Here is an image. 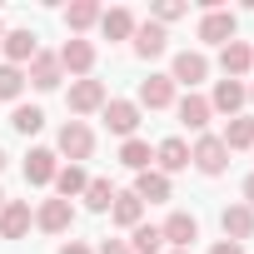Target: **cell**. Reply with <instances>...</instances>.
Returning a JSON list of instances; mask_svg holds the SVG:
<instances>
[{
	"label": "cell",
	"instance_id": "cell-26",
	"mask_svg": "<svg viewBox=\"0 0 254 254\" xmlns=\"http://www.w3.org/2000/svg\"><path fill=\"white\" fill-rule=\"evenodd\" d=\"M100 15H105V10L95 5V0H75V5H65V25H70L75 35H80V30H90Z\"/></svg>",
	"mask_w": 254,
	"mask_h": 254
},
{
	"label": "cell",
	"instance_id": "cell-5",
	"mask_svg": "<svg viewBox=\"0 0 254 254\" xmlns=\"http://www.w3.org/2000/svg\"><path fill=\"white\" fill-rule=\"evenodd\" d=\"M65 100H70V110H75V115H95V110H105V100H110V95H105V80H90V75H85V80H75V85H70V95H65Z\"/></svg>",
	"mask_w": 254,
	"mask_h": 254
},
{
	"label": "cell",
	"instance_id": "cell-22",
	"mask_svg": "<svg viewBox=\"0 0 254 254\" xmlns=\"http://www.w3.org/2000/svg\"><path fill=\"white\" fill-rule=\"evenodd\" d=\"M219 140H224V150H254V120L249 115H234Z\"/></svg>",
	"mask_w": 254,
	"mask_h": 254
},
{
	"label": "cell",
	"instance_id": "cell-31",
	"mask_svg": "<svg viewBox=\"0 0 254 254\" xmlns=\"http://www.w3.org/2000/svg\"><path fill=\"white\" fill-rule=\"evenodd\" d=\"M25 90V70L20 65H0V100H20Z\"/></svg>",
	"mask_w": 254,
	"mask_h": 254
},
{
	"label": "cell",
	"instance_id": "cell-13",
	"mask_svg": "<svg viewBox=\"0 0 254 254\" xmlns=\"http://www.w3.org/2000/svg\"><path fill=\"white\" fill-rule=\"evenodd\" d=\"M25 234H30V204L5 199V209H0V239H25Z\"/></svg>",
	"mask_w": 254,
	"mask_h": 254
},
{
	"label": "cell",
	"instance_id": "cell-23",
	"mask_svg": "<svg viewBox=\"0 0 254 254\" xmlns=\"http://www.w3.org/2000/svg\"><path fill=\"white\" fill-rule=\"evenodd\" d=\"M120 165L135 170V175H145V170L155 165V150H150L145 140H125V145H120Z\"/></svg>",
	"mask_w": 254,
	"mask_h": 254
},
{
	"label": "cell",
	"instance_id": "cell-28",
	"mask_svg": "<svg viewBox=\"0 0 254 254\" xmlns=\"http://www.w3.org/2000/svg\"><path fill=\"white\" fill-rule=\"evenodd\" d=\"M85 185H90V175H85L80 165H65V170H55V190H60V199H75V194H85Z\"/></svg>",
	"mask_w": 254,
	"mask_h": 254
},
{
	"label": "cell",
	"instance_id": "cell-12",
	"mask_svg": "<svg viewBox=\"0 0 254 254\" xmlns=\"http://www.w3.org/2000/svg\"><path fill=\"white\" fill-rule=\"evenodd\" d=\"M155 165H160V175H180V170H190V145H185L180 135L160 140V145H155Z\"/></svg>",
	"mask_w": 254,
	"mask_h": 254
},
{
	"label": "cell",
	"instance_id": "cell-40",
	"mask_svg": "<svg viewBox=\"0 0 254 254\" xmlns=\"http://www.w3.org/2000/svg\"><path fill=\"white\" fill-rule=\"evenodd\" d=\"M0 209H5V194H0Z\"/></svg>",
	"mask_w": 254,
	"mask_h": 254
},
{
	"label": "cell",
	"instance_id": "cell-3",
	"mask_svg": "<svg viewBox=\"0 0 254 254\" xmlns=\"http://www.w3.org/2000/svg\"><path fill=\"white\" fill-rule=\"evenodd\" d=\"M105 125H110V135L135 140V130H140V105H135V100H105Z\"/></svg>",
	"mask_w": 254,
	"mask_h": 254
},
{
	"label": "cell",
	"instance_id": "cell-1",
	"mask_svg": "<svg viewBox=\"0 0 254 254\" xmlns=\"http://www.w3.org/2000/svg\"><path fill=\"white\" fill-rule=\"evenodd\" d=\"M190 165H194L199 175H224V165H229L224 140H219V135H199V140H194V150H190Z\"/></svg>",
	"mask_w": 254,
	"mask_h": 254
},
{
	"label": "cell",
	"instance_id": "cell-4",
	"mask_svg": "<svg viewBox=\"0 0 254 254\" xmlns=\"http://www.w3.org/2000/svg\"><path fill=\"white\" fill-rule=\"evenodd\" d=\"M234 30H239L234 10H219V5H209V10H204V20H199V40H209V45H229V40H234Z\"/></svg>",
	"mask_w": 254,
	"mask_h": 254
},
{
	"label": "cell",
	"instance_id": "cell-30",
	"mask_svg": "<svg viewBox=\"0 0 254 254\" xmlns=\"http://www.w3.org/2000/svg\"><path fill=\"white\" fill-rule=\"evenodd\" d=\"M10 125H15L20 135H35L40 125H45V110H40V105H15V115H10Z\"/></svg>",
	"mask_w": 254,
	"mask_h": 254
},
{
	"label": "cell",
	"instance_id": "cell-20",
	"mask_svg": "<svg viewBox=\"0 0 254 254\" xmlns=\"http://www.w3.org/2000/svg\"><path fill=\"white\" fill-rule=\"evenodd\" d=\"M135 194H140V204H160V199H170V175H160V170L135 175Z\"/></svg>",
	"mask_w": 254,
	"mask_h": 254
},
{
	"label": "cell",
	"instance_id": "cell-8",
	"mask_svg": "<svg viewBox=\"0 0 254 254\" xmlns=\"http://www.w3.org/2000/svg\"><path fill=\"white\" fill-rule=\"evenodd\" d=\"M160 234H165V244H175V249H190V244L199 239V219H194V214H185V209H175V214L160 224Z\"/></svg>",
	"mask_w": 254,
	"mask_h": 254
},
{
	"label": "cell",
	"instance_id": "cell-14",
	"mask_svg": "<svg viewBox=\"0 0 254 254\" xmlns=\"http://www.w3.org/2000/svg\"><path fill=\"white\" fill-rule=\"evenodd\" d=\"M35 224H40L45 234H65V229L75 224V209H70V199H45V204H40V214H35Z\"/></svg>",
	"mask_w": 254,
	"mask_h": 254
},
{
	"label": "cell",
	"instance_id": "cell-21",
	"mask_svg": "<svg viewBox=\"0 0 254 254\" xmlns=\"http://www.w3.org/2000/svg\"><path fill=\"white\" fill-rule=\"evenodd\" d=\"M110 219H115V224H125V229L145 224V204H140V194H135V190H130V194H115V204H110Z\"/></svg>",
	"mask_w": 254,
	"mask_h": 254
},
{
	"label": "cell",
	"instance_id": "cell-9",
	"mask_svg": "<svg viewBox=\"0 0 254 254\" xmlns=\"http://www.w3.org/2000/svg\"><path fill=\"white\" fill-rule=\"evenodd\" d=\"M5 65H25V60H35L40 55V35L35 30H5Z\"/></svg>",
	"mask_w": 254,
	"mask_h": 254
},
{
	"label": "cell",
	"instance_id": "cell-24",
	"mask_svg": "<svg viewBox=\"0 0 254 254\" xmlns=\"http://www.w3.org/2000/svg\"><path fill=\"white\" fill-rule=\"evenodd\" d=\"M100 30H105V40H125V35H135V15L125 5H115V10L100 15Z\"/></svg>",
	"mask_w": 254,
	"mask_h": 254
},
{
	"label": "cell",
	"instance_id": "cell-29",
	"mask_svg": "<svg viewBox=\"0 0 254 254\" xmlns=\"http://www.w3.org/2000/svg\"><path fill=\"white\" fill-rule=\"evenodd\" d=\"M115 194H120V190H115L110 180H90V185H85V204H90L95 214H105V209L115 204Z\"/></svg>",
	"mask_w": 254,
	"mask_h": 254
},
{
	"label": "cell",
	"instance_id": "cell-16",
	"mask_svg": "<svg viewBox=\"0 0 254 254\" xmlns=\"http://www.w3.org/2000/svg\"><path fill=\"white\" fill-rule=\"evenodd\" d=\"M219 224H224V239L244 244V239L254 234V209H249V204H229V209L219 214Z\"/></svg>",
	"mask_w": 254,
	"mask_h": 254
},
{
	"label": "cell",
	"instance_id": "cell-38",
	"mask_svg": "<svg viewBox=\"0 0 254 254\" xmlns=\"http://www.w3.org/2000/svg\"><path fill=\"white\" fill-rule=\"evenodd\" d=\"M170 254H190V249H170Z\"/></svg>",
	"mask_w": 254,
	"mask_h": 254
},
{
	"label": "cell",
	"instance_id": "cell-11",
	"mask_svg": "<svg viewBox=\"0 0 254 254\" xmlns=\"http://www.w3.org/2000/svg\"><path fill=\"white\" fill-rule=\"evenodd\" d=\"M135 105H145V110H170V105H175V80H170V75L140 80V100H135Z\"/></svg>",
	"mask_w": 254,
	"mask_h": 254
},
{
	"label": "cell",
	"instance_id": "cell-7",
	"mask_svg": "<svg viewBox=\"0 0 254 254\" xmlns=\"http://www.w3.org/2000/svg\"><path fill=\"white\" fill-rule=\"evenodd\" d=\"M219 70H224V80H244V75L254 70V50H249L244 40L219 45Z\"/></svg>",
	"mask_w": 254,
	"mask_h": 254
},
{
	"label": "cell",
	"instance_id": "cell-19",
	"mask_svg": "<svg viewBox=\"0 0 254 254\" xmlns=\"http://www.w3.org/2000/svg\"><path fill=\"white\" fill-rule=\"evenodd\" d=\"M25 80H30L35 90H55V85H60V55H45V50H40V55L30 60V75H25Z\"/></svg>",
	"mask_w": 254,
	"mask_h": 254
},
{
	"label": "cell",
	"instance_id": "cell-34",
	"mask_svg": "<svg viewBox=\"0 0 254 254\" xmlns=\"http://www.w3.org/2000/svg\"><path fill=\"white\" fill-rule=\"evenodd\" d=\"M209 254H244V244H234V239H219Z\"/></svg>",
	"mask_w": 254,
	"mask_h": 254
},
{
	"label": "cell",
	"instance_id": "cell-10",
	"mask_svg": "<svg viewBox=\"0 0 254 254\" xmlns=\"http://www.w3.org/2000/svg\"><path fill=\"white\" fill-rule=\"evenodd\" d=\"M204 75H209V60H204L199 50H180V55H175V70H170L175 85H190V90H194Z\"/></svg>",
	"mask_w": 254,
	"mask_h": 254
},
{
	"label": "cell",
	"instance_id": "cell-41",
	"mask_svg": "<svg viewBox=\"0 0 254 254\" xmlns=\"http://www.w3.org/2000/svg\"><path fill=\"white\" fill-rule=\"evenodd\" d=\"M249 100H254V90H249Z\"/></svg>",
	"mask_w": 254,
	"mask_h": 254
},
{
	"label": "cell",
	"instance_id": "cell-2",
	"mask_svg": "<svg viewBox=\"0 0 254 254\" xmlns=\"http://www.w3.org/2000/svg\"><path fill=\"white\" fill-rule=\"evenodd\" d=\"M60 155H70V165H80V160L95 155V135H90L85 120H65L60 125Z\"/></svg>",
	"mask_w": 254,
	"mask_h": 254
},
{
	"label": "cell",
	"instance_id": "cell-33",
	"mask_svg": "<svg viewBox=\"0 0 254 254\" xmlns=\"http://www.w3.org/2000/svg\"><path fill=\"white\" fill-rule=\"evenodd\" d=\"M100 254H130V244H125V239H105Z\"/></svg>",
	"mask_w": 254,
	"mask_h": 254
},
{
	"label": "cell",
	"instance_id": "cell-18",
	"mask_svg": "<svg viewBox=\"0 0 254 254\" xmlns=\"http://www.w3.org/2000/svg\"><path fill=\"white\" fill-rule=\"evenodd\" d=\"M55 150H30L25 155V185H55Z\"/></svg>",
	"mask_w": 254,
	"mask_h": 254
},
{
	"label": "cell",
	"instance_id": "cell-17",
	"mask_svg": "<svg viewBox=\"0 0 254 254\" xmlns=\"http://www.w3.org/2000/svg\"><path fill=\"white\" fill-rule=\"evenodd\" d=\"M244 100H249V90H244V80H219V85H214V100H209V110H224V115L234 120Z\"/></svg>",
	"mask_w": 254,
	"mask_h": 254
},
{
	"label": "cell",
	"instance_id": "cell-39",
	"mask_svg": "<svg viewBox=\"0 0 254 254\" xmlns=\"http://www.w3.org/2000/svg\"><path fill=\"white\" fill-rule=\"evenodd\" d=\"M0 40H5V25H0Z\"/></svg>",
	"mask_w": 254,
	"mask_h": 254
},
{
	"label": "cell",
	"instance_id": "cell-6",
	"mask_svg": "<svg viewBox=\"0 0 254 254\" xmlns=\"http://www.w3.org/2000/svg\"><path fill=\"white\" fill-rule=\"evenodd\" d=\"M60 70H70V75H90L95 70V45L90 40H80V35H70L65 45H60Z\"/></svg>",
	"mask_w": 254,
	"mask_h": 254
},
{
	"label": "cell",
	"instance_id": "cell-35",
	"mask_svg": "<svg viewBox=\"0 0 254 254\" xmlns=\"http://www.w3.org/2000/svg\"><path fill=\"white\" fill-rule=\"evenodd\" d=\"M60 254H95L90 244H80V239H70V244H60Z\"/></svg>",
	"mask_w": 254,
	"mask_h": 254
},
{
	"label": "cell",
	"instance_id": "cell-15",
	"mask_svg": "<svg viewBox=\"0 0 254 254\" xmlns=\"http://www.w3.org/2000/svg\"><path fill=\"white\" fill-rule=\"evenodd\" d=\"M165 45H170L165 25H155V20L135 25V55H140V60H155V55H165Z\"/></svg>",
	"mask_w": 254,
	"mask_h": 254
},
{
	"label": "cell",
	"instance_id": "cell-32",
	"mask_svg": "<svg viewBox=\"0 0 254 254\" xmlns=\"http://www.w3.org/2000/svg\"><path fill=\"white\" fill-rule=\"evenodd\" d=\"M190 5H185V0H160V5H155V25H165V20H180Z\"/></svg>",
	"mask_w": 254,
	"mask_h": 254
},
{
	"label": "cell",
	"instance_id": "cell-36",
	"mask_svg": "<svg viewBox=\"0 0 254 254\" xmlns=\"http://www.w3.org/2000/svg\"><path fill=\"white\" fill-rule=\"evenodd\" d=\"M244 204H249V209H254V175H249V180H244Z\"/></svg>",
	"mask_w": 254,
	"mask_h": 254
},
{
	"label": "cell",
	"instance_id": "cell-27",
	"mask_svg": "<svg viewBox=\"0 0 254 254\" xmlns=\"http://www.w3.org/2000/svg\"><path fill=\"white\" fill-rule=\"evenodd\" d=\"M125 244H130V254H160L165 234H160V224H135V234L125 239Z\"/></svg>",
	"mask_w": 254,
	"mask_h": 254
},
{
	"label": "cell",
	"instance_id": "cell-37",
	"mask_svg": "<svg viewBox=\"0 0 254 254\" xmlns=\"http://www.w3.org/2000/svg\"><path fill=\"white\" fill-rule=\"evenodd\" d=\"M0 170H5V150H0Z\"/></svg>",
	"mask_w": 254,
	"mask_h": 254
},
{
	"label": "cell",
	"instance_id": "cell-25",
	"mask_svg": "<svg viewBox=\"0 0 254 254\" xmlns=\"http://www.w3.org/2000/svg\"><path fill=\"white\" fill-rule=\"evenodd\" d=\"M209 115H214V110H209L204 95H185V100H180V125H190V130H204Z\"/></svg>",
	"mask_w": 254,
	"mask_h": 254
}]
</instances>
